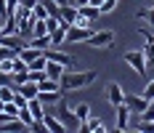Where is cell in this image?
I'll return each instance as SVG.
<instances>
[{
    "label": "cell",
    "mask_w": 154,
    "mask_h": 133,
    "mask_svg": "<svg viewBox=\"0 0 154 133\" xmlns=\"http://www.w3.org/2000/svg\"><path fill=\"white\" fill-rule=\"evenodd\" d=\"M66 72V67H61L59 61H51L48 59V64H45V74L48 77H53V80H61V74Z\"/></svg>",
    "instance_id": "5bb4252c"
},
{
    "label": "cell",
    "mask_w": 154,
    "mask_h": 133,
    "mask_svg": "<svg viewBox=\"0 0 154 133\" xmlns=\"http://www.w3.org/2000/svg\"><path fill=\"white\" fill-rule=\"evenodd\" d=\"M5 8H8V0H0V16L5 19Z\"/></svg>",
    "instance_id": "d6a6232c"
},
{
    "label": "cell",
    "mask_w": 154,
    "mask_h": 133,
    "mask_svg": "<svg viewBox=\"0 0 154 133\" xmlns=\"http://www.w3.org/2000/svg\"><path fill=\"white\" fill-rule=\"evenodd\" d=\"M8 56H16V51L5 48V45H0V59H8Z\"/></svg>",
    "instance_id": "4dcf8cb0"
},
{
    "label": "cell",
    "mask_w": 154,
    "mask_h": 133,
    "mask_svg": "<svg viewBox=\"0 0 154 133\" xmlns=\"http://www.w3.org/2000/svg\"><path fill=\"white\" fill-rule=\"evenodd\" d=\"M43 53H45V56H48L51 61H59L61 67H66V72H69V69H75V59H72L69 53H64V51H59V48H53V45H51V48H45Z\"/></svg>",
    "instance_id": "52a82bcc"
},
{
    "label": "cell",
    "mask_w": 154,
    "mask_h": 133,
    "mask_svg": "<svg viewBox=\"0 0 154 133\" xmlns=\"http://www.w3.org/2000/svg\"><path fill=\"white\" fill-rule=\"evenodd\" d=\"M16 90H19L24 99H32V96H37V83H35V80H27V83L16 85Z\"/></svg>",
    "instance_id": "2e32d148"
},
{
    "label": "cell",
    "mask_w": 154,
    "mask_h": 133,
    "mask_svg": "<svg viewBox=\"0 0 154 133\" xmlns=\"http://www.w3.org/2000/svg\"><path fill=\"white\" fill-rule=\"evenodd\" d=\"M0 37H3V24H0Z\"/></svg>",
    "instance_id": "e575fe53"
},
{
    "label": "cell",
    "mask_w": 154,
    "mask_h": 133,
    "mask_svg": "<svg viewBox=\"0 0 154 133\" xmlns=\"http://www.w3.org/2000/svg\"><path fill=\"white\" fill-rule=\"evenodd\" d=\"M98 77V72L96 69H88V72H64L61 80H59V85H61V90L66 93V90H77V88H85V85H91L93 80Z\"/></svg>",
    "instance_id": "6da1fadb"
},
{
    "label": "cell",
    "mask_w": 154,
    "mask_h": 133,
    "mask_svg": "<svg viewBox=\"0 0 154 133\" xmlns=\"http://www.w3.org/2000/svg\"><path fill=\"white\" fill-rule=\"evenodd\" d=\"M91 21H93V19H88V16H82L80 11H77V19H75L77 27H91Z\"/></svg>",
    "instance_id": "f546056e"
},
{
    "label": "cell",
    "mask_w": 154,
    "mask_h": 133,
    "mask_svg": "<svg viewBox=\"0 0 154 133\" xmlns=\"http://www.w3.org/2000/svg\"><path fill=\"white\" fill-rule=\"evenodd\" d=\"M19 3H21V5H24V8H35V5H37V3H40V0H19Z\"/></svg>",
    "instance_id": "1f68e13d"
},
{
    "label": "cell",
    "mask_w": 154,
    "mask_h": 133,
    "mask_svg": "<svg viewBox=\"0 0 154 133\" xmlns=\"http://www.w3.org/2000/svg\"><path fill=\"white\" fill-rule=\"evenodd\" d=\"M56 112H59V115H56V117L61 120V125H64V131H80V122H82V120L77 117V112L75 109H72V106H69V104H66V99H59V101H56Z\"/></svg>",
    "instance_id": "7a4b0ae2"
},
{
    "label": "cell",
    "mask_w": 154,
    "mask_h": 133,
    "mask_svg": "<svg viewBox=\"0 0 154 133\" xmlns=\"http://www.w3.org/2000/svg\"><path fill=\"white\" fill-rule=\"evenodd\" d=\"M45 64H48V56H45V53H40L35 61H29V69H45Z\"/></svg>",
    "instance_id": "484cf974"
},
{
    "label": "cell",
    "mask_w": 154,
    "mask_h": 133,
    "mask_svg": "<svg viewBox=\"0 0 154 133\" xmlns=\"http://www.w3.org/2000/svg\"><path fill=\"white\" fill-rule=\"evenodd\" d=\"M106 99L112 106H120V104L125 101V90L120 88V83H109L106 85Z\"/></svg>",
    "instance_id": "ba28073f"
},
{
    "label": "cell",
    "mask_w": 154,
    "mask_h": 133,
    "mask_svg": "<svg viewBox=\"0 0 154 133\" xmlns=\"http://www.w3.org/2000/svg\"><path fill=\"white\" fill-rule=\"evenodd\" d=\"M136 16H138V19H143V21H149V24L154 27V5H152V8H138V11H136Z\"/></svg>",
    "instance_id": "603a6c76"
},
{
    "label": "cell",
    "mask_w": 154,
    "mask_h": 133,
    "mask_svg": "<svg viewBox=\"0 0 154 133\" xmlns=\"http://www.w3.org/2000/svg\"><path fill=\"white\" fill-rule=\"evenodd\" d=\"M0 74H5V77H11V74H14V56L0 59Z\"/></svg>",
    "instance_id": "7402d4cb"
},
{
    "label": "cell",
    "mask_w": 154,
    "mask_h": 133,
    "mask_svg": "<svg viewBox=\"0 0 154 133\" xmlns=\"http://www.w3.org/2000/svg\"><path fill=\"white\" fill-rule=\"evenodd\" d=\"M59 21H61L64 27H69V24H75V19H77V8L75 5H69V3H66V5H59Z\"/></svg>",
    "instance_id": "30bf717a"
},
{
    "label": "cell",
    "mask_w": 154,
    "mask_h": 133,
    "mask_svg": "<svg viewBox=\"0 0 154 133\" xmlns=\"http://www.w3.org/2000/svg\"><path fill=\"white\" fill-rule=\"evenodd\" d=\"M117 5H120V0H104V3L98 5V11H101V16H106V14H114Z\"/></svg>",
    "instance_id": "44dd1931"
},
{
    "label": "cell",
    "mask_w": 154,
    "mask_h": 133,
    "mask_svg": "<svg viewBox=\"0 0 154 133\" xmlns=\"http://www.w3.org/2000/svg\"><path fill=\"white\" fill-rule=\"evenodd\" d=\"M27 80H29V69H27V72H14L8 83H11V85H21V83H27Z\"/></svg>",
    "instance_id": "cb8c5ba5"
},
{
    "label": "cell",
    "mask_w": 154,
    "mask_h": 133,
    "mask_svg": "<svg viewBox=\"0 0 154 133\" xmlns=\"http://www.w3.org/2000/svg\"><path fill=\"white\" fill-rule=\"evenodd\" d=\"M32 35H48V24L45 19H35V32Z\"/></svg>",
    "instance_id": "83f0119b"
},
{
    "label": "cell",
    "mask_w": 154,
    "mask_h": 133,
    "mask_svg": "<svg viewBox=\"0 0 154 133\" xmlns=\"http://www.w3.org/2000/svg\"><path fill=\"white\" fill-rule=\"evenodd\" d=\"M75 112H77V117H80V120H88V117H91V106H88V104H77Z\"/></svg>",
    "instance_id": "4316f807"
},
{
    "label": "cell",
    "mask_w": 154,
    "mask_h": 133,
    "mask_svg": "<svg viewBox=\"0 0 154 133\" xmlns=\"http://www.w3.org/2000/svg\"><path fill=\"white\" fill-rule=\"evenodd\" d=\"M27 106H29V112H32V117L37 120H43V115H45V109H43V101L37 99V96H32V99H27Z\"/></svg>",
    "instance_id": "4fadbf2b"
},
{
    "label": "cell",
    "mask_w": 154,
    "mask_h": 133,
    "mask_svg": "<svg viewBox=\"0 0 154 133\" xmlns=\"http://www.w3.org/2000/svg\"><path fill=\"white\" fill-rule=\"evenodd\" d=\"M88 45L91 48H112L114 45V32L112 30H101V32H93L91 37H88Z\"/></svg>",
    "instance_id": "5b68a950"
},
{
    "label": "cell",
    "mask_w": 154,
    "mask_h": 133,
    "mask_svg": "<svg viewBox=\"0 0 154 133\" xmlns=\"http://www.w3.org/2000/svg\"><path fill=\"white\" fill-rule=\"evenodd\" d=\"M77 11H80L82 16H88V19H98V16H101V11H98V5H91V3H88V5H80Z\"/></svg>",
    "instance_id": "ffe728a7"
},
{
    "label": "cell",
    "mask_w": 154,
    "mask_h": 133,
    "mask_svg": "<svg viewBox=\"0 0 154 133\" xmlns=\"http://www.w3.org/2000/svg\"><path fill=\"white\" fill-rule=\"evenodd\" d=\"M141 96H143V99H149V101L154 99V80H149V83H146V88L141 90Z\"/></svg>",
    "instance_id": "f1b7e54d"
},
{
    "label": "cell",
    "mask_w": 154,
    "mask_h": 133,
    "mask_svg": "<svg viewBox=\"0 0 154 133\" xmlns=\"http://www.w3.org/2000/svg\"><path fill=\"white\" fill-rule=\"evenodd\" d=\"M0 45H5V48H11V51L19 53L21 48H27V45H29V40H27V37H21L19 32H8V35H3V37H0Z\"/></svg>",
    "instance_id": "8992f818"
},
{
    "label": "cell",
    "mask_w": 154,
    "mask_h": 133,
    "mask_svg": "<svg viewBox=\"0 0 154 133\" xmlns=\"http://www.w3.org/2000/svg\"><path fill=\"white\" fill-rule=\"evenodd\" d=\"M93 27H77V24H69L66 27V37H64V43H72V45H77V43H88V37L93 35Z\"/></svg>",
    "instance_id": "3957f363"
},
{
    "label": "cell",
    "mask_w": 154,
    "mask_h": 133,
    "mask_svg": "<svg viewBox=\"0 0 154 133\" xmlns=\"http://www.w3.org/2000/svg\"><path fill=\"white\" fill-rule=\"evenodd\" d=\"M40 53H43V51H40V48H32V45H27V48H21V51H19V56L27 61V64H29V61H35Z\"/></svg>",
    "instance_id": "d6986e66"
},
{
    "label": "cell",
    "mask_w": 154,
    "mask_h": 133,
    "mask_svg": "<svg viewBox=\"0 0 154 133\" xmlns=\"http://www.w3.org/2000/svg\"><path fill=\"white\" fill-rule=\"evenodd\" d=\"M61 96H64V90H40V93H37V99L43 104H56Z\"/></svg>",
    "instance_id": "e0dca14e"
},
{
    "label": "cell",
    "mask_w": 154,
    "mask_h": 133,
    "mask_svg": "<svg viewBox=\"0 0 154 133\" xmlns=\"http://www.w3.org/2000/svg\"><path fill=\"white\" fill-rule=\"evenodd\" d=\"M29 45H32V48L45 51V48H51V37H48V35H32V37H29Z\"/></svg>",
    "instance_id": "ac0fdd59"
},
{
    "label": "cell",
    "mask_w": 154,
    "mask_h": 133,
    "mask_svg": "<svg viewBox=\"0 0 154 133\" xmlns=\"http://www.w3.org/2000/svg\"><path fill=\"white\" fill-rule=\"evenodd\" d=\"M3 106H5V101H0V112H3Z\"/></svg>",
    "instance_id": "836d02e7"
},
{
    "label": "cell",
    "mask_w": 154,
    "mask_h": 133,
    "mask_svg": "<svg viewBox=\"0 0 154 133\" xmlns=\"http://www.w3.org/2000/svg\"><path fill=\"white\" fill-rule=\"evenodd\" d=\"M125 104H128V109H130L133 115H141V112L149 106V99H143V96H125Z\"/></svg>",
    "instance_id": "8fae6325"
},
{
    "label": "cell",
    "mask_w": 154,
    "mask_h": 133,
    "mask_svg": "<svg viewBox=\"0 0 154 133\" xmlns=\"http://www.w3.org/2000/svg\"><path fill=\"white\" fill-rule=\"evenodd\" d=\"M43 125H45V131H51V133H64V125H61V120L56 117V115H43V120H40Z\"/></svg>",
    "instance_id": "7c38bea8"
},
{
    "label": "cell",
    "mask_w": 154,
    "mask_h": 133,
    "mask_svg": "<svg viewBox=\"0 0 154 133\" xmlns=\"http://www.w3.org/2000/svg\"><path fill=\"white\" fill-rule=\"evenodd\" d=\"M122 59L133 67V72H136V74H141V77L146 74V64H149V61H146V56H143V51L133 48V51H128V53H125Z\"/></svg>",
    "instance_id": "277c9868"
},
{
    "label": "cell",
    "mask_w": 154,
    "mask_h": 133,
    "mask_svg": "<svg viewBox=\"0 0 154 133\" xmlns=\"http://www.w3.org/2000/svg\"><path fill=\"white\" fill-rule=\"evenodd\" d=\"M48 37H51V45H53V48H59V45L64 43V37H66V27H64V24H59L56 30L48 32Z\"/></svg>",
    "instance_id": "9a60e30c"
},
{
    "label": "cell",
    "mask_w": 154,
    "mask_h": 133,
    "mask_svg": "<svg viewBox=\"0 0 154 133\" xmlns=\"http://www.w3.org/2000/svg\"><path fill=\"white\" fill-rule=\"evenodd\" d=\"M114 109H117V131H128V128H130V115H133V112H130V109H128V104H120V106H114Z\"/></svg>",
    "instance_id": "9c48e42d"
},
{
    "label": "cell",
    "mask_w": 154,
    "mask_h": 133,
    "mask_svg": "<svg viewBox=\"0 0 154 133\" xmlns=\"http://www.w3.org/2000/svg\"><path fill=\"white\" fill-rule=\"evenodd\" d=\"M32 14H35V19H48V16H51V14H48V8L43 5V0H40V3L32 8Z\"/></svg>",
    "instance_id": "d4e9b609"
}]
</instances>
